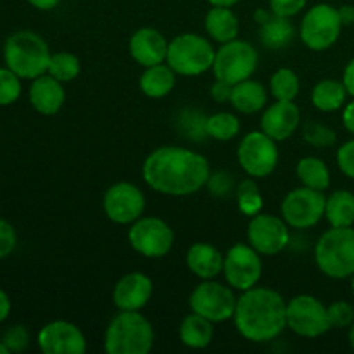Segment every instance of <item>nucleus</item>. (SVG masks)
Wrapping results in <instances>:
<instances>
[{
	"instance_id": "b1692460",
	"label": "nucleus",
	"mask_w": 354,
	"mask_h": 354,
	"mask_svg": "<svg viewBox=\"0 0 354 354\" xmlns=\"http://www.w3.org/2000/svg\"><path fill=\"white\" fill-rule=\"evenodd\" d=\"M176 85V73L168 66V62L149 66L140 75L138 86L142 93L149 99H162L169 95Z\"/></svg>"
},
{
	"instance_id": "a19ab883",
	"label": "nucleus",
	"mask_w": 354,
	"mask_h": 354,
	"mask_svg": "<svg viewBox=\"0 0 354 354\" xmlns=\"http://www.w3.org/2000/svg\"><path fill=\"white\" fill-rule=\"evenodd\" d=\"M306 3L308 0H270V10L277 16L292 17L297 16Z\"/></svg>"
},
{
	"instance_id": "39448f33",
	"label": "nucleus",
	"mask_w": 354,
	"mask_h": 354,
	"mask_svg": "<svg viewBox=\"0 0 354 354\" xmlns=\"http://www.w3.org/2000/svg\"><path fill=\"white\" fill-rule=\"evenodd\" d=\"M315 263L325 277L334 280L354 275V228L330 227L315 245Z\"/></svg>"
},
{
	"instance_id": "412c9836",
	"label": "nucleus",
	"mask_w": 354,
	"mask_h": 354,
	"mask_svg": "<svg viewBox=\"0 0 354 354\" xmlns=\"http://www.w3.org/2000/svg\"><path fill=\"white\" fill-rule=\"evenodd\" d=\"M66 102V92L62 82L55 80L48 73L31 80L30 104L37 113L44 116H54L62 109Z\"/></svg>"
},
{
	"instance_id": "dca6fc26",
	"label": "nucleus",
	"mask_w": 354,
	"mask_h": 354,
	"mask_svg": "<svg viewBox=\"0 0 354 354\" xmlns=\"http://www.w3.org/2000/svg\"><path fill=\"white\" fill-rule=\"evenodd\" d=\"M289 225L283 218L258 213L248 225V242L261 256H275L289 245Z\"/></svg>"
},
{
	"instance_id": "37998d69",
	"label": "nucleus",
	"mask_w": 354,
	"mask_h": 354,
	"mask_svg": "<svg viewBox=\"0 0 354 354\" xmlns=\"http://www.w3.org/2000/svg\"><path fill=\"white\" fill-rule=\"evenodd\" d=\"M232 90H234V85L232 83L223 82V80H216L211 86V97H213L214 102H230Z\"/></svg>"
},
{
	"instance_id": "aec40b11",
	"label": "nucleus",
	"mask_w": 354,
	"mask_h": 354,
	"mask_svg": "<svg viewBox=\"0 0 354 354\" xmlns=\"http://www.w3.org/2000/svg\"><path fill=\"white\" fill-rule=\"evenodd\" d=\"M168 45L165 35L156 28H140L135 31L130 38V55L137 64L149 68V66L166 62L168 55Z\"/></svg>"
},
{
	"instance_id": "864d4df0",
	"label": "nucleus",
	"mask_w": 354,
	"mask_h": 354,
	"mask_svg": "<svg viewBox=\"0 0 354 354\" xmlns=\"http://www.w3.org/2000/svg\"><path fill=\"white\" fill-rule=\"evenodd\" d=\"M0 354H9V349H7V346L3 344L2 339H0Z\"/></svg>"
},
{
	"instance_id": "a878e982",
	"label": "nucleus",
	"mask_w": 354,
	"mask_h": 354,
	"mask_svg": "<svg viewBox=\"0 0 354 354\" xmlns=\"http://www.w3.org/2000/svg\"><path fill=\"white\" fill-rule=\"evenodd\" d=\"M214 335L213 322L197 313L187 315L178 328V337L183 346L190 349H204L211 344Z\"/></svg>"
},
{
	"instance_id": "473e14b6",
	"label": "nucleus",
	"mask_w": 354,
	"mask_h": 354,
	"mask_svg": "<svg viewBox=\"0 0 354 354\" xmlns=\"http://www.w3.org/2000/svg\"><path fill=\"white\" fill-rule=\"evenodd\" d=\"M299 76L290 68L277 69L270 78V93L275 100H294L299 95Z\"/></svg>"
},
{
	"instance_id": "c756f323",
	"label": "nucleus",
	"mask_w": 354,
	"mask_h": 354,
	"mask_svg": "<svg viewBox=\"0 0 354 354\" xmlns=\"http://www.w3.org/2000/svg\"><path fill=\"white\" fill-rule=\"evenodd\" d=\"M296 175L304 187L320 190V192H325L332 182L330 169L325 165V161H322L317 156L301 158L296 165Z\"/></svg>"
},
{
	"instance_id": "5fc2aeb1",
	"label": "nucleus",
	"mask_w": 354,
	"mask_h": 354,
	"mask_svg": "<svg viewBox=\"0 0 354 354\" xmlns=\"http://www.w3.org/2000/svg\"><path fill=\"white\" fill-rule=\"evenodd\" d=\"M351 289H353V294H354V275L351 277Z\"/></svg>"
},
{
	"instance_id": "20e7f679",
	"label": "nucleus",
	"mask_w": 354,
	"mask_h": 354,
	"mask_svg": "<svg viewBox=\"0 0 354 354\" xmlns=\"http://www.w3.org/2000/svg\"><path fill=\"white\" fill-rule=\"evenodd\" d=\"M50 55L44 37L30 30L16 31L3 44V62L21 80H35L45 75Z\"/></svg>"
},
{
	"instance_id": "cd10ccee",
	"label": "nucleus",
	"mask_w": 354,
	"mask_h": 354,
	"mask_svg": "<svg viewBox=\"0 0 354 354\" xmlns=\"http://www.w3.org/2000/svg\"><path fill=\"white\" fill-rule=\"evenodd\" d=\"M294 35H296V30L289 17L272 14L265 23L259 24V40L266 48H272V50L287 47L294 40Z\"/></svg>"
},
{
	"instance_id": "c9c22d12",
	"label": "nucleus",
	"mask_w": 354,
	"mask_h": 354,
	"mask_svg": "<svg viewBox=\"0 0 354 354\" xmlns=\"http://www.w3.org/2000/svg\"><path fill=\"white\" fill-rule=\"evenodd\" d=\"M21 78L9 68H0V106H10L21 97Z\"/></svg>"
},
{
	"instance_id": "9b49d317",
	"label": "nucleus",
	"mask_w": 354,
	"mask_h": 354,
	"mask_svg": "<svg viewBox=\"0 0 354 354\" xmlns=\"http://www.w3.org/2000/svg\"><path fill=\"white\" fill-rule=\"evenodd\" d=\"M287 327L299 337H322L332 328L327 306L311 294L294 296L287 303Z\"/></svg>"
},
{
	"instance_id": "8fccbe9b",
	"label": "nucleus",
	"mask_w": 354,
	"mask_h": 354,
	"mask_svg": "<svg viewBox=\"0 0 354 354\" xmlns=\"http://www.w3.org/2000/svg\"><path fill=\"white\" fill-rule=\"evenodd\" d=\"M272 10H266V9H256V12H254V21L258 24H263L265 23L266 19H268L270 16H272Z\"/></svg>"
},
{
	"instance_id": "6e6552de",
	"label": "nucleus",
	"mask_w": 354,
	"mask_h": 354,
	"mask_svg": "<svg viewBox=\"0 0 354 354\" xmlns=\"http://www.w3.org/2000/svg\"><path fill=\"white\" fill-rule=\"evenodd\" d=\"M189 306L194 313L207 318L213 324H223L234 318L237 296L228 283L203 280L189 296Z\"/></svg>"
},
{
	"instance_id": "de8ad7c7",
	"label": "nucleus",
	"mask_w": 354,
	"mask_h": 354,
	"mask_svg": "<svg viewBox=\"0 0 354 354\" xmlns=\"http://www.w3.org/2000/svg\"><path fill=\"white\" fill-rule=\"evenodd\" d=\"M339 9V16H341L342 26H353L354 24V6L351 3H342Z\"/></svg>"
},
{
	"instance_id": "f03ea898",
	"label": "nucleus",
	"mask_w": 354,
	"mask_h": 354,
	"mask_svg": "<svg viewBox=\"0 0 354 354\" xmlns=\"http://www.w3.org/2000/svg\"><path fill=\"white\" fill-rule=\"evenodd\" d=\"M234 324L249 342H272L287 328V303L277 290L252 287L237 297Z\"/></svg>"
},
{
	"instance_id": "f8f14e48",
	"label": "nucleus",
	"mask_w": 354,
	"mask_h": 354,
	"mask_svg": "<svg viewBox=\"0 0 354 354\" xmlns=\"http://www.w3.org/2000/svg\"><path fill=\"white\" fill-rule=\"evenodd\" d=\"M237 159L244 173L252 178H266L279 165V147L263 130L249 131L237 147Z\"/></svg>"
},
{
	"instance_id": "a18cd8bd",
	"label": "nucleus",
	"mask_w": 354,
	"mask_h": 354,
	"mask_svg": "<svg viewBox=\"0 0 354 354\" xmlns=\"http://www.w3.org/2000/svg\"><path fill=\"white\" fill-rule=\"evenodd\" d=\"M342 124L349 133L354 135V99L349 104H346L342 111Z\"/></svg>"
},
{
	"instance_id": "c85d7f7f",
	"label": "nucleus",
	"mask_w": 354,
	"mask_h": 354,
	"mask_svg": "<svg viewBox=\"0 0 354 354\" xmlns=\"http://www.w3.org/2000/svg\"><path fill=\"white\" fill-rule=\"evenodd\" d=\"M325 220L330 227H353L354 194L349 190H334L325 203Z\"/></svg>"
},
{
	"instance_id": "f257e3e1",
	"label": "nucleus",
	"mask_w": 354,
	"mask_h": 354,
	"mask_svg": "<svg viewBox=\"0 0 354 354\" xmlns=\"http://www.w3.org/2000/svg\"><path fill=\"white\" fill-rule=\"evenodd\" d=\"M211 168L206 156L178 145H165L152 151L142 166V176L154 192L185 197L204 189Z\"/></svg>"
},
{
	"instance_id": "0eeeda50",
	"label": "nucleus",
	"mask_w": 354,
	"mask_h": 354,
	"mask_svg": "<svg viewBox=\"0 0 354 354\" xmlns=\"http://www.w3.org/2000/svg\"><path fill=\"white\" fill-rule=\"evenodd\" d=\"M342 21L337 7L330 3H317L306 10L299 26V37L310 50H328L339 40Z\"/></svg>"
},
{
	"instance_id": "393cba45",
	"label": "nucleus",
	"mask_w": 354,
	"mask_h": 354,
	"mask_svg": "<svg viewBox=\"0 0 354 354\" xmlns=\"http://www.w3.org/2000/svg\"><path fill=\"white\" fill-rule=\"evenodd\" d=\"M268 102V92L265 86L256 80H244L241 83H235L232 90L230 104L235 111L242 114H256L263 111Z\"/></svg>"
},
{
	"instance_id": "58836bf2",
	"label": "nucleus",
	"mask_w": 354,
	"mask_h": 354,
	"mask_svg": "<svg viewBox=\"0 0 354 354\" xmlns=\"http://www.w3.org/2000/svg\"><path fill=\"white\" fill-rule=\"evenodd\" d=\"M206 187L209 189V192L216 197H225L235 189L234 178L228 171H214L209 175Z\"/></svg>"
},
{
	"instance_id": "bb28decb",
	"label": "nucleus",
	"mask_w": 354,
	"mask_h": 354,
	"mask_svg": "<svg viewBox=\"0 0 354 354\" xmlns=\"http://www.w3.org/2000/svg\"><path fill=\"white\" fill-rule=\"evenodd\" d=\"M348 90H346L344 83L337 82V80H322L311 90V102L322 113H334L341 107L346 106V99H348Z\"/></svg>"
},
{
	"instance_id": "6ab92c4d",
	"label": "nucleus",
	"mask_w": 354,
	"mask_h": 354,
	"mask_svg": "<svg viewBox=\"0 0 354 354\" xmlns=\"http://www.w3.org/2000/svg\"><path fill=\"white\" fill-rule=\"evenodd\" d=\"M301 124V111L294 100H275L265 107L261 116V130L275 142L292 137Z\"/></svg>"
},
{
	"instance_id": "5701e85b",
	"label": "nucleus",
	"mask_w": 354,
	"mask_h": 354,
	"mask_svg": "<svg viewBox=\"0 0 354 354\" xmlns=\"http://www.w3.org/2000/svg\"><path fill=\"white\" fill-rule=\"evenodd\" d=\"M204 30L207 37L213 38L218 44H227V41L235 40L239 37V17L232 10V7H218L211 6L204 17Z\"/></svg>"
},
{
	"instance_id": "e433bc0d",
	"label": "nucleus",
	"mask_w": 354,
	"mask_h": 354,
	"mask_svg": "<svg viewBox=\"0 0 354 354\" xmlns=\"http://www.w3.org/2000/svg\"><path fill=\"white\" fill-rule=\"evenodd\" d=\"M327 311L332 328H349L354 324V306L348 301H335Z\"/></svg>"
},
{
	"instance_id": "2eb2a0df",
	"label": "nucleus",
	"mask_w": 354,
	"mask_h": 354,
	"mask_svg": "<svg viewBox=\"0 0 354 354\" xmlns=\"http://www.w3.org/2000/svg\"><path fill=\"white\" fill-rule=\"evenodd\" d=\"M106 216L116 225H131L144 216L145 196L130 182H118L106 190L102 199Z\"/></svg>"
},
{
	"instance_id": "3c124183",
	"label": "nucleus",
	"mask_w": 354,
	"mask_h": 354,
	"mask_svg": "<svg viewBox=\"0 0 354 354\" xmlns=\"http://www.w3.org/2000/svg\"><path fill=\"white\" fill-rule=\"evenodd\" d=\"M211 6H218V7H234L237 6L241 0H207Z\"/></svg>"
},
{
	"instance_id": "49530a36",
	"label": "nucleus",
	"mask_w": 354,
	"mask_h": 354,
	"mask_svg": "<svg viewBox=\"0 0 354 354\" xmlns=\"http://www.w3.org/2000/svg\"><path fill=\"white\" fill-rule=\"evenodd\" d=\"M10 310H12V304H10L9 294L3 289H0V324H3L9 318Z\"/></svg>"
},
{
	"instance_id": "603ef678",
	"label": "nucleus",
	"mask_w": 354,
	"mask_h": 354,
	"mask_svg": "<svg viewBox=\"0 0 354 354\" xmlns=\"http://www.w3.org/2000/svg\"><path fill=\"white\" fill-rule=\"evenodd\" d=\"M348 339H349V344H351V348L354 349V324L351 325V327H349V335H348Z\"/></svg>"
},
{
	"instance_id": "ea45409f",
	"label": "nucleus",
	"mask_w": 354,
	"mask_h": 354,
	"mask_svg": "<svg viewBox=\"0 0 354 354\" xmlns=\"http://www.w3.org/2000/svg\"><path fill=\"white\" fill-rule=\"evenodd\" d=\"M17 245V234L12 225L0 218V259L9 258Z\"/></svg>"
},
{
	"instance_id": "423d86ee",
	"label": "nucleus",
	"mask_w": 354,
	"mask_h": 354,
	"mask_svg": "<svg viewBox=\"0 0 354 354\" xmlns=\"http://www.w3.org/2000/svg\"><path fill=\"white\" fill-rule=\"evenodd\" d=\"M216 50L206 37L182 33L168 45L166 62L178 76H199L213 69Z\"/></svg>"
},
{
	"instance_id": "4468645a",
	"label": "nucleus",
	"mask_w": 354,
	"mask_h": 354,
	"mask_svg": "<svg viewBox=\"0 0 354 354\" xmlns=\"http://www.w3.org/2000/svg\"><path fill=\"white\" fill-rule=\"evenodd\" d=\"M223 275L228 286L235 290L252 289L263 275L261 254L251 244H235L223 259Z\"/></svg>"
},
{
	"instance_id": "9d476101",
	"label": "nucleus",
	"mask_w": 354,
	"mask_h": 354,
	"mask_svg": "<svg viewBox=\"0 0 354 354\" xmlns=\"http://www.w3.org/2000/svg\"><path fill=\"white\" fill-rule=\"evenodd\" d=\"M327 197L320 190L310 187H297L283 197L280 213L286 223L296 230H308L320 223L325 218Z\"/></svg>"
},
{
	"instance_id": "72a5a7b5",
	"label": "nucleus",
	"mask_w": 354,
	"mask_h": 354,
	"mask_svg": "<svg viewBox=\"0 0 354 354\" xmlns=\"http://www.w3.org/2000/svg\"><path fill=\"white\" fill-rule=\"evenodd\" d=\"M80 71H82V64H80V59L76 57L71 52H54L50 55V61H48V69L47 73L50 76H54L55 80L62 83L73 82L75 78H78Z\"/></svg>"
},
{
	"instance_id": "7c9ffc66",
	"label": "nucleus",
	"mask_w": 354,
	"mask_h": 354,
	"mask_svg": "<svg viewBox=\"0 0 354 354\" xmlns=\"http://www.w3.org/2000/svg\"><path fill=\"white\" fill-rule=\"evenodd\" d=\"M204 133L220 142H228L241 133V121L235 114L221 111L204 120Z\"/></svg>"
},
{
	"instance_id": "4be33fe9",
	"label": "nucleus",
	"mask_w": 354,
	"mask_h": 354,
	"mask_svg": "<svg viewBox=\"0 0 354 354\" xmlns=\"http://www.w3.org/2000/svg\"><path fill=\"white\" fill-rule=\"evenodd\" d=\"M225 256L218 248L207 242H196L189 248L185 256L187 268L201 280H213L223 273Z\"/></svg>"
},
{
	"instance_id": "c03bdc74",
	"label": "nucleus",
	"mask_w": 354,
	"mask_h": 354,
	"mask_svg": "<svg viewBox=\"0 0 354 354\" xmlns=\"http://www.w3.org/2000/svg\"><path fill=\"white\" fill-rule=\"evenodd\" d=\"M342 83H344L346 90H348L349 95L354 99V59L348 62V66L344 68V75H342Z\"/></svg>"
},
{
	"instance_id": "1a4fd4ad",
	"label": "nucleus",
	"mask_w": 354,
	"mask_h": 354,
	"mask_svg": "<svg viewBox=\"0 0 354 354\" xmlns=\"http://www.w3.org/2000/svg\"><path fill=\"white\" fill-rule=\"evenodd\" d=\"M259 64V54L249 41L235 40L221 44L220 50H216L213 62V73L216 80L223 82L241 83L251 78Z\"/></svg>"
},
{
	"instance_id": "09e8293b",
	"label": "nucleus",
	"mask_w": 354,
	"mask_h": 354,
	"mask_svg": "<svg viewBox=\"0 0 354 354\" xmlns=\"http://www.w3.org/2000/svg\"><path fill=\"white\" fill-rule=\"evenodd\" d=\"M26 2L38 10H52L61 3V0H26Z\"/></svg>"
},
{
	"instance_id": "f704fd0d",
	"label": "nucleus",
	"mask_w": 354,
	"mask_h": 354,
	"mask_svg": "<svg viewBox=\"0 0 354 354\" xmlns=\"http://www.w3.org/2000/svg\"><path fill=\"white\" fill-rule=\"evenodd\" d=\"M303 137L308 144L313 147H332L337 142V135L332 128L325 127L322 123H315V121H308L303 127Z\"/></svg>"
},
{
	"instance_id": "4c0bfd02",
	"label": "nucleus",
	"mask_w": 354,
	"mask_h": 354,
	"mask_svg": "<svg viewBox=\"0 0 354 354\" xmlns=\"http://www.w3.org/2000/svg\"><path fill=\"white\" fill-rule=\"evenodd\" d=\"M2 342L9 353H23L30 346V334L24 325H12L2 335Z\"/></svg>"
},
{
	"instance_id": "7ed1b4c3",
	"label": "nucleus",
	"mask_w": 354,
	"mask_h": 354,
	"mask_svg": "<svg viewBox=\"0 0 354 354\" xmlns=\"http://www.w3.org/2000/svg\"><path fill=\"white\" fill-rule=\"evenodd\" d=\"M154 328L140 311H120L104 334L107 354H147L154 346Z\"/></svg>"
},
{
	"instance_id": "ddd939ff",
	"label": "nucleus",
	"mask_w": 354,
	"mask_h": 354,
	"mask_svg": "<svg viewBox=\"0 0 354 354\" xmlns=\"http://www.w3.org/2000/svg\"><path fill=\"white\" fill-rule=\"evenodd\" d=\"M128 242L137 254L144 258H165L175 244V234L165 220L158 216H142L130 225Z\"/></svg>"
},
{
	"instance_id": "a211bd4d",
	"label": "nucleus",
	"mask_w": 354,
	"mask_h": 354,
	"mask_svg": "<svg viewBox=\"0 0 354 354\" xmlns=\"http://www.w3.org/2000/svg\"><path fill=\"white\" fill-rule=\"evenodd\" d=\"M154 292L151 277L142 272H130L121 277L113 290V303L120 311H140L147 306Z\"/></svg>"
},
{
	"instance_id": "2f4dec72",
	"label": "nucleus",
	"mask_w": 354,
	"mask_h": 354,
	"mask_svg": "<svg viewBox=\"0 0 354 354\" xmlns=\"http://www.w3.org/2000/svg\"><path fill=\"white\" fill-rule=\"evenodd\" d=\"M235 197H237V206L242 214L252 218L261 213L263 196L258 183H256V178L249 176V178L239 182V185L235 187Z\"/></svg>"
},
{
	"instance_id": "79ce46f5",
	"label": "nucleus",
	"mask_w": 354,
	"mask_h": 354,
	"mask_svg": "<svg viewBox=\"0 0 354 354\" xmlns=\"http://www.w3.org/2000/svg\"><path fill=\"white\" fill-rule=\"evenodd\" d=\"M337 166L348 178L354 180V138L344 142L337 151Z\"/></svg>"
},
{
	"instance_id": "f3484780",
	"label": "nucleus",
	"mask_w": 354,
	"mask_h": 354,
	"mask_svg": "<svg viewBox=\"0 0 354 354\" xmlns=\"http://www.w3.org/2000/svg\"><path fill=\"white\" fill-rule=\"evenodd\" d=\"M37 344L44 354H85V334L75 324L66 320L48 322L40 328Z\"/></svg>"
}]
</instances>
